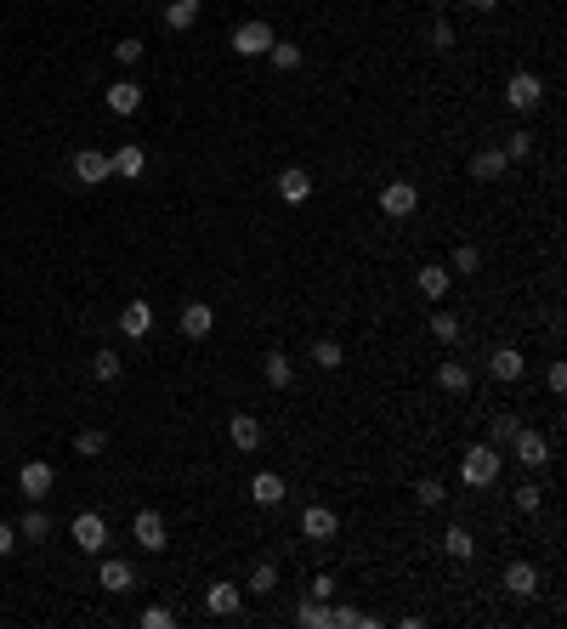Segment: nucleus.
<instances>
[{
	"instance_id": "nucleus-27",
	"label": "nucleus",
	"mask_w": 567,
	"mask_h": 629,
	"mask_svg": "<svg viewBox=\"0 0 567 629\" xmlns=\"http://www.w3.org/2000/svg\"><path fill=\"white\" fill-rule=\"evenodd\" d=\"M262 375H267V386H272V391H284L289 380H296V369H289L284 351H267V358H262Z\"/></svg>"
},
{
	"instance_id": "nucleus-48",
	"label": "nucleus",
	"mask_w": 567,
	"mask_h": 629,
	"mask_svg": "<svg viewBox=\"0 0 567 629\" xmlns=\"http://www.w3.org/2000/svg\"><path fill=\"white\" fill-rule=\"evenodd\" d=\"M459 6H471V12H494L499 0H459Z\"/></svg>"
},
{
	"instance_id": "nucleus-33",
	"label": "nucleus",
	"mask_w": 567,
	"mask_h": 629,
	"mask_svg": "<svg viewBox=\"0 0 567 629\" xmlns=\"http://www.w3.org/2000/svg\"><path fill=\"white\" fill-rule=\"evenodd\" d=\"M102 448H109V437H102L97 425H85V431H74V454H80V459H97Z\"/></svg>"
},
{
	"instance_id": "nucleus-15",
	"label": "nucleus",
	"mask_w": 567,
	"mask_h": 629,
	"mask_svg": "<svg viewBox=\"0 0 567 629\" xmlns=\"http://www.w3.org/2000/svg\"><path fill=\"white\" fill-rule=\"evenodd\" d=\"M97 585L109 590V595H131L136 590V567L131 561H102L97 567Z\"/></svg>"
},
{
	"instance_id": "nucleus-23",
	"label": "nucleus",
	"mask_w": 567,
	"mask_h": 629,
	"mask_svg": "<svg viewBox=\"0 0 567 629\" xmlns=\"http://www.w3.org/2000/svg\"><path fill=\"white\" fill-rule=\"evenodd\" d=\"M198 12H205V0H171V6H165V28H171V35H188L198 23Z\"/></svg>"
},
{
	"instance_id": "nucleus-37",
	"label": "nucleus",
	"mask_w": 567,
	"mask_h": 629,
	"mask_svg": "<svg viewBox=\"0 0 567 629\" xmlns=\"http://www.w3.org/2000/svg\"><path fill=\"white\" fill-rule=\"evenodd\" d=\"M91 375H97V380H119V375H126V363H119V351H109V346H102L97 358H91Z\"/></svg>"
},
{
	"instance_id": "nucleus-32",
	"label": "nucleus",
	"mask_w": 567,
	"mask_h": 629,
	"mask_svg": "<svg viewBox=\"0 0 567 629\" xmlns=\"http://www.w3.org/2000/svg\"><path fill=\"white\" fill-rule=\"evenodd\" d=\"M267 57H272V69H284V74H296V69H301V45H296V40H272V45H267Z\"/></svg>"
},
{
	"instance_id": "nucleus-16",
	"label": "nucleus",
	"mask_w": 567,
	"mask_h": 629,
	"mask_svg": "<svg viewBox=\"0 0 567 629\" xmlns=\"http://www.w3.org/2000/svg\"><path fill=\"white\" fill-rule=\"evenodd\" d=\"M279 198L284 205H306V198H312V176H306L301 165H284L279 171Z\"/></svg>"
},
{
	"instance_id": "nucleus-12",
	"label": "nucleus",
	"mask_w": 567,
	"mask_h": 629,
	"mask_svg": "<svg viewBox=\"0 0 567 629\" xmlns=\"http://www.w3.org/2000/svg\"><path fill=\"white\" fill-rule=\"evenodd\" d=\"M176 324H182V335H188V341H205V335L216 329V312H210V301H188Z\"/></svg>"
},
{
	"instance_id": "nucleus-18",
	"label": "nucleus",
	"mask_w": 567,
	"mask_h": 629,
	"mask_svg": "<svg viewBox=\"0 0 567 629\" xmlns=\"http://www.w3.org/2000/svg\"><path fill=\"white\" fill-rule=\"evenodd\" d=\"M250 499L262 504V511L284 504V477H279V471H255V477H250Z\"/></svg>"
},
{
	"instance_id": "nucleus-17",
	"label": "nucleus",
	"mask_w": 567,
	"mask_h": 629,
	"mask_svg": "<svg viewBox=\"0 0 567 629\" xmlns=\"http://www.w3.org/2000/svg\"><path fill=\"white\" fill-rule=\"evenodd\" d=\"M109 165H114V176H119V181H136V176L148 171V153L136 148V142H126V148H114V153H109Z\"/></svg>"
},
{
	"instance_id": "nucleus-35",
	"label": "nucleus",
	"mask_w": 567,
	"mask_h": 629,
	"mask_svg": "<svg viewBox=\"0 0 567 629\" xmlns=\"http://www.w3.org/2000/svg\"><path fill=\"white\" fill-rule=\"evenodd\" d=\"M296 624H301V629H329V607H324V601H318V595H312V601H301Z\"/></svg>"
},
{
	"instance_id": "nucleus-47",
	"label": "nucleus",
	"mask_w": 567,
	"mask_h": 629,
	"mask_svg": "<svg viewBox=\"0 0 567 629\" xmlns=\"http://www.w3.org/2000/svg\"><path fill=\"white\" fill-rule=\"evenodd\" d=\"M12 550H18V528H12V521H0V556H12Z\"/></svg>"
},
{
	"instance_id": "nucleus-44",
	"label": "nucleus",
	"mask_w": 567,
	"mask_h": 629,
	"mask_svg": "<svg viewBox=\"0 0 567 629\" xmlns=\"http://www.w3.org/2000/svg\"><path fill=\"white\" fill-rule=\"evenodd\" d=\"M432 45H437V52H449V45H454V23H449V18L432 23Z\"/></svg>"
},
{
	"instance_id": "nucleus-22",
	"label": "nucleus",
	"mask_w": 567,
	"mask_h": 629,
	"mask_svg": "<svg viewBox=\"0 0 567 629\" xmlns=\"http://www.w3.org/2000/svg\"><path fill=\"white\" fill-rule=\"evenodd\" d=\"M505 165H511V159H505V148H477V153H471V176H477V181H499Z\"/></svg>"
},
{
	"instance_id": "nucleus-31",
	"label": "nucleus",
	"mask_w": 567,
	"mask_h": 629,
	"mask_svg": "<svg viewBox=\"0 0 567 629\" xmlns=\"http://www.w3.org/2000/svg\"><path fill=\"white\" fill-rule=\"evenodd\" d=\"M18 533H23V539H28V544H40V539H52V516H45V511H35V504H28V516L18 521Z\"/></svg>"
},
{
	"instance_id": "nucleus-30",
	"label": "nucleus",
	"mask_w": 567,
	"mask_h": 629,
	"mask_svg": "<svg viewBox=\"0 0 567 629\" xmlns=\"http://www.w3.org/2000/svg\"><path fill=\"white\" fill-rule=\"evenodd\" d=\"M516 431H522V420H516V414H494V420H488V442H494V448H511Z\"/></svg>"
},
{
	"instance_id": "nucleus-36",
	"label": "nucleus",
	"mask_w": 567,
	"mask_h": 629,
	"mask_svg": "<svg viewBox=\"0 0 567 629\" xmlns=\"http://www.w3.org/2000/svg\"><path fill=\"white\" fill-rule=\"evenodd\" d=\"M442 499H449V488H442L437 477H420V482H415V504H425V511H437Z\"/></svg>"
},
{
	"instance_id": "nucleus-13",
	"label": "nucleus",
	"mask_w": 567,
	"mask_h": 629,
	"mask_svg": "<svg viewBox=\"0 0 567 629\" xmlns=\"http://www.w3.org/2000/svg\"><path fill=\"white\" fill-rule=\"evenodd\" d=\"M488 375H494V380H522L528 375V358L516 346H494V351H488Z\"/></svg>"
},
{
	"instance_id": "nucleus-14",
	"label": "nucleus",
	"mask_w": 567,
	"mask_h": 629,
	"mask_svg": "<svg viewBox=\"0 0 567 629\" xmlns=\"http://www.w3.org/2000/svg\"><path fill=\"white\" fill-rule=\"evenodd\" d=\"M52 482H57V471L45 465V459H28V465L18 471V488L28 499H45V494H52Z\"/></svg>"
},
{
	"instance_id": "nucleus-38",
	"label": "nucleus",
	"mask_w": 567,
	"mask_h": 629,
	"mask_svg": "<svg viewBox=\"0 0 567 629\" xmlns=\"http://www.w3.org/2000/svg\"><path fill=\"white\" fill-rule=\"evenodd\" d=\"M482 267V250H477V244H459V250L449 255V272H477Z\"/></svg>"
},
{
	"instance_id": "nucleus-21",
	"label": "nucleus",
	"mask_w": 567,
	"mask_h": 629,
	"mask_svg": "<svg viewBox=\"0 0 567 629\" xmlns=\"http://www.w3.org/2000/svg\"><path fill=\"white\" fill-rule=\"evenodd\" d=\"M109 109H114L119 119H131L136 109H142V85H136V80H114V85H109Z\"/></svg>"
},
{
	"instance_id": "nucleus-39",
	"label": "nucleus",
	"mask_w": 567,
	"mask_h": 629,
	"mask_svg": "<svg viewBox=\"0 0 567 629\" xmlns=\"http://www.w3.org/2000/svg\"><path fill=\"white\" fill-rule=\"evenodd\" d=\"M516 511H522V516H533V511H539V504H545V488L539 482H522V488H516Z\"/></svg>"
},
{
	"instance_id": "nucleus-24",
	"label": "nucleus",
	"mask_w": 567,
	"mask_h": 629,
	"mask_svg": "<svg viewBox=\"0 0 567 629\" xmlns=\"http://www.w3.org/2000/svg\"><path fill=\"white\" fill-rule=\"evenodd\" d=\"M119 329H126V341H142V335L153 329V306L148 301H131L126 312H119Z\"/></svg>"
},
{
	"instance_id": "nucleus-25",
	"label": "nucleus",
	"mask_w": 567,
	"mask_h": 629,
	"mask_svg": "<svg viewBox=\"0 0 567 629\" xmlns=\"http://www.w3.org/2000/svg\"><path fill=\"white\" fill-rule=\"evenodd\" d=\"M442 556H449V561H471V556H477V539L454 521V528H442Z\"/></svg>"
},
{
	"instance_id": "nucleus-6",
	"label": "nucleus",
	"mask_w": 567,
	"mask_h": 629,
	"mask_svg": "<svg viewBox=\"0 0 567 629\" xmlns=\"http://www.w3.org/2000/svg\"><path fill=\"white\" fill-rule=\"evenodd\" d=\"M74 176H80V188H102V181L114 176L109 153H102V148H80V153H74Z\"/></svg>"
},
{
	"instance_id": "nucleus-28",
	"label": "nucleus",
	"mask_w": 567,
	"mask_h": 629,
	"mask_svg": "<svg viewBox=\"0 0 567 629\" xmlns=\"http://www.w3.org/2000/svg\"><path fill=\"white\" fill-rule=\"evenodd\" d=\"M244 590H250V595L279 590V561H255V567H250V578H244Z\"/></svg>"
},
{
	"instance_id": "nucleus-26",
	"label": "nucleus",
	"mask_w": 567,
	"mask_h": 629,
	"mask_svg": "<svg viewBox=\"0 0 567 629\" xmlns=\"http://www.w3.org/2000/svg\"><path fill=\"white\" fill-rule=\"evenodd\" d=\"M437 386L449 397H466L471 391V369H466V363H437Z\"/></svg>"
},
{
	"instance_id": "nucleus-20",
	"label": "nucleus",
	"mask_w": 567,
	"mask_h": 629,
	"mask_svg": "<svg viewBox=\"0 0 567 629\" xmlns=\"http://www.w3.org/2000/svg\"><path fill=\"white\" fill-rule=\"evenodd\" d=\"M227 437H233V448L255 454V448H262V420H255V414H233V425H227Z\"/></svg>"
},
{
	"instance_id": "nucleus-45",
	"label": "nucleus",
	"mask_w": 567,
	"mask_h": 629,
	"mask_svg": "<svg viewBox=\"0 0 567 629\" xmlns=\"http://www.w3.org/2000/svg\"><path fill=\"white\" fill-rule=\"evenodd\" d=\"M545 386H550V391H556V397L567 391V369H562V363H550V369H545Z\"/></svg>"
},
{
	"instance_id": "nucleus-41",
	"label": "nucleus",
	"mask_w": 567,
	"mask_h": 629,
	"mask_svg": "<svg viewBox=\"0 0 567 629\" xmlns=\"http://www.w3.org/2000/svg\"><path fill=\"white\" fill-rule=\"evenodd\" d=\"M432 335H437L442 346H449V341H459V318H449V312H432Z\"/></svg>"
},
{
	"instance_id": "nucleus-19",
	"label": "nucleus",
	"mask_w": 567,
	"mask_h": 629,
	"mask_svg": "<svg viewBox=\"0 0 567 629\" xmlns=\"http://www.w3.org/2000/svg\"><path fill=\"white\" fill-rule=\"evenodd\" d=\"M415 284H420V295H425V301H442V295H449V284H454V272L442 267V261H432V267H420V272H415Z\"/></svg>"
},
{
	"instance_id": "nucleus-10",
	"label": "nucleus",
	"mask_w": 567,
	"mask_h": 629,
	"mask_svg": "<svg viewBox=\"0 0 567 629\" xmlns=\"http://www.w3.org/2000/svg\"><path fill=\"white\" fill-rule=\"evenodd\" d=\"M239 607H244V585H227V578H216V585L205 590V612H210V618H233Z\"/></svg>"
},
{
	"instance_id": "nucleus-46",
	"label": "nucleus",
	"mask_w": 567,
	"mask_h": 629,
	"mask_svg": "<svg viewBox=\"0 0 567 629\" xmlns=\"http://www.w3.org/2000/svg\"><path fill=\"white\" fill-rule=\"evenodd\" d=\"M306 595H318V601H329V595H335V578H329V573H318V578H312V590H306Z\"/></svg>"
},
{
	"instance_id": "nucleus-5",
	"label": "nucleus",
	"mask_w": 567,
	"mask_h": 629,
	"mask_svg": "<svg viewBox=\"0 0 567 629\" xmlns=\"http://www.w3.org/2000/svg\"><path fill=\"white\" fill-rule=\"evenodd\" d=\"M74 544H80V556H102V544H109V521L97 511H80L74 516Z\"/></svg>"
},
{
	"instance_id": "nucleus-29",
	"label": "nucleus",
	"mask_w": 567,
	"mask_h": 629,
	"mask_svg": "<svg viewBox=\"0 0 567 629\" xmlns=\"http://www.w3.org/2000/svg\"><path fill=\"white\" fill-rule=\"evenodd\" d=\"M306 358H312V369L335 375V369H341V358H346V351H341V341H312V351H306Z\"/></svg>"
},
{
	"instance_id": "nucleus-4",
	"label": "nucleus",
	"mask_w": 567,
	"mask_h": 629,
	"mask_svg": "<svg viewBox=\"0 0 567 629\" xmlns=\"http://www.w3.org/2000/svg\"><path fill=\"white\" fill-rule=\"evenodd\" d=\"M499 585H505V595H516V601H533L545 578H539V567H533V561L516 556V561H505V578H499Z\"/></svg>"
},
{
	"instance_id": "nucleus-40",
	"label": "nucleus",
	"mask_w": 567,
	"mask_h": 629,
	"mask_svg": "<svg viewBox=\"0 0 567 629\" xmlns=\"http://www.w3.org/2000/svg\"><path fill=\"white\" fill-rule=\"evenodd\" d=\"M114 63H119V69H131V63H142V40H136V35H126V40H119V45H114Z\"/></svg>"
},
{
	"instance_id": "nucleus-7",
	"label": "nucleus",
	"mask_w": 567,
	"mask_h": 629,
	"mask_svg": "<svg viewBox=\"0 0 567 629\" xmlns=\"http://www.w3.org/2000/svg\"><path fill=\"white\" fill-rule=\"evenodd\" d=\"M272 40H279V35H272L262 18H250V23H239V28H233V52H239V57H267V45H272Z\"/></svg>"
},
{
	"instance_id": "nucleus-8",
	"label": "nucleus",
	"mask_w": 567,
	"mask_h": 629,
	"mask_svg": "<svg viewBox=\"0 0 567 629\" xmlns=\"http://www.w3.org/2000/svg\"><path fill=\"white\" fill-rule=\"evenodd\" d=\"M511 454L522 459L528 471H539V465H550V437H545V431H528V425H522V431L511 437Z\"/></svg>"
},
{
	"instance_id": "nucleus-3",
	"label": "nucleus",
	"mask_w": 567,
	"mask_h": 629,
	"mask_svg": "<svg viewBox=\"0 0 567 629\" xmlns=\"http://www.w3.org/2000/svg\"><path fill=\"white\" fill-rule=\"evenodd\" d=\"M415 210H420V188H415V181H386V188H380V216L403 222V216H415Z\"/></svg>"
},
{
	"instance_id": "nucleus-2",
	"label": "nucleus",
	"mask_w": 567,
	"mask_h": 629,
	"mask_svg": "<svg viewBox=\"0 0 567 629\" xmlns=\"http://www.w3.org/2000/svg\"><path fill=\"white\" fill-rule=\"evenodd\" d=\"M505 102H511L516 114H533L545 102V80L533 69H522V74H511V80H505Z\"/></svg>"
},
{
	"instance_id": "nucleus-1",
	"label": "nucleus",
	"mask_w": 567,
	"mask_h": 629,
	"mask_svg": "<svg viewBox=\"0 0 567 629\" xmlns=\"http://www.w3.org/2000/svg\"><path fill=\"white\" fill-rule=\"evenodd\" d=\"M499 448L494 442H477V448H466V459H459V477H466V488L471 494H482V488H494L499 482Z\"/></svg>"
},
{
	"instance_id": "nucleus-43",
	"label": "nucleus",
	"mask_w": 567,
	"mask_h": 629,
	"mask_svg": "<svg viewBox=\"0 0 567 629\" xmlns=\"http://www.w3.org/2000/svg\"><path fill=\"white\" fill-rule=\"evenodd\" d=\"M171 624H176L171 607H148V612H142V629H171Z\"/></svg>"
},
{
	"instance_id": "nucleus-42",
	"label": "nucleus",
	"mask_w": 567,
	"mask_h": 629,
	"mask_svg": "<svg viewBox=\"0 0 567 629\" xmlns=\"http://www.w3.org/2000/svg\"><path fill=\"white\" fill-rule=\"evenodd\" d=\"M528 153H533V136H528V131H511V136H505V159H528Z\"/></svg>"
},
{
	"instance_id": "nucleus-9",
	"label": "nucleus",
	"mask_w": 567,
	"mask_h": 629,
	"mask_svg": "<svg viewBox=\"0 0 567 629\" xmlns=\"http://www.w3.org/2000/svg\"><path fill=\"white\" fill-rule=\"evenodd\" d=\"M335 533H341V516H335L329 504H306V511H301V539L324 544V539H335Z\"/></svg>"
},
{
	"instance_id": "nucleus-11",
	"label": "nucleus",
	"mask_w": 567,
	"mask_h": 629,
	"mask_svg": "<svg viewBox=\"0 0 567 629\" xmlns=\"http://www.w3.org/2000/svg\"><path fill=\"white\" fill-rule=\"evenodd\" d=\"M131 533H136V544H142V550H165V544H171V528H165L159 511H136Z\"/></svg>"
},
{
	"instance_id": "nucleus-34",
	"label": "nucleus",
	"mask_w": 567,
	"mask_h": 629,
	"mask_svg": "<svg viewBox=\"0 0 567 629\" xmlns=\"http://www.w3.org/2000/svg\"><path fill=\"white\" fill-rule=\"evenodd\" d=\"M329 624H341V629H375L380 618H369V612H358V607H329Z\"/></svg>"
}]
</instances>
